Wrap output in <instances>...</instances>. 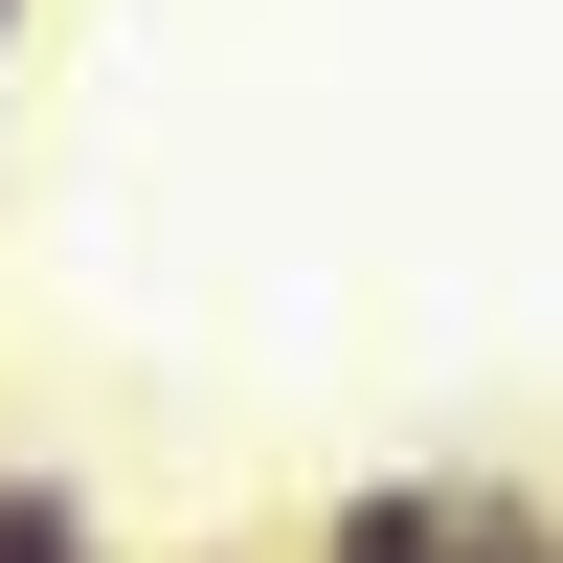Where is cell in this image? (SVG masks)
I'll return each instance as SVG.
<instances>
[{"mask_svg":"<svg viewBox=\"0 0 563 563\" xmlns=\"http://www.w3.org/2000/svg\"><path fill=\"white\" fill-rule=\"evenodd\" d=\"M0 45H23V0H0Z\"/></svg>","mask_w":563,"mask_h":563,"instance_id":"7a4b0ae2","label":"cell"},{"mask_svg":"<svg viewBox=\"0 0 563 563\" xmlns=\"http://www.w3.org/2000/svg\"><path fill=\"white\" fill-rule=\"evenodd\" d=\"M0 563H113V496L45 474V451H0Z\"/></svg>","mask_w":563,"mask_h":563,"instance_id":"6da1fadb","label":"cell"}]
</instances>
